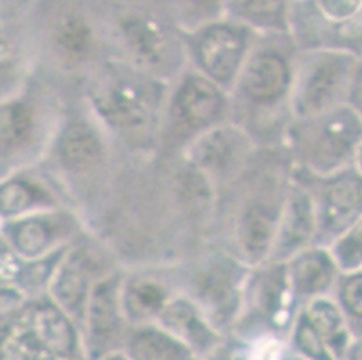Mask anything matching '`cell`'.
I'll use <instances>...</instances> for the list:
<instances>
[{"label":"cell","mask_w":362,"mask_h":360,"mask_svg":"<svg viewBox=\"0 0 362 360\" xmlns=\"http://www.w3.org/2000/svg\"><path fill=\"white\" fill-rule=\"evenodd\" d=\"M351 360H362V341L351 352Z\"/></svg>","instance_id":"83f0119b"},{"label":"cell","mask_w":362,"mask_h":360,"mask_svg":"<svg viewBox=\"0 0 362 360\" xmlns=\"http://www.w3.org/2000/svg\"><path fill=\"white\" fill-rule=\"evenodd\" d=\"M332 269L325 256H305L294 269V281L301 292L322 290L330 283Z\"/></svg>","instance_id":"9a60e30c"},{"label":"cell","mask_w":362,"mask_h":360,"mask_svg":"<svg viewBox=\"0 0 362 360\" xmlns=\"http://www.w3.org/2000/svg\"><path fill=\"white\" fill-rule=\"evenodd\" d=\"M358 216H362V177L348 175L337 180L328 191L325 218L328 226L339 229Z\"/></svg>","instance_id":"52a82bcc"},{"label":"cell","mask_w":362,"mask_h":360,"mask_svg":"<svg viewBox=\"0 0 362 360\" xmlns=\"http://www.w3.org/2000/svg\"><path fill=\"white\" fill-rule=\"evenodd\" d=\"M310 321L319 335L330 341H342L344 339V323H342L341 313L330 303L321 301L312 306Z\"/></svg>","instance_id":"ac0fdd59"},{"label":"cell","mask_w":362,"mask_h":360,"mask_svg":"<svg viewBox=\"0 0 362 360\" xmlns=\"http://www.w3.org/2000/svg\"><path fill=\"white\" fill-rule=\"evenodd\" d=\"M90 325L92 330L101 335H108L117 328L116 301L108 286H100L92 296Z\"/></svg>","instance_id":"2e32d148"},{"label":"cell","mask_w":362,"mask_h":360,"mask_svg":"<svg viewBox=\"0 0 362 360\" xmlns=\"http://www.w3.org/2000/svg\"><path fill=\"white\" fill-rule=\"evenodd\" d=\"M177 108L187 124L200 127L209 123L222 108V98L213 83L200 76L187 78L177 98Z\"/></svg>","instance_id":"8992f818"},{"label":"cell","mask_w":362,"mask_h":360,"mask_svg":"<svg viewBox=\"0 0 362 360\" xmlns=\"http://www.w3.org/2000/svg\"><path fill=\"white\" fill-rule=\"evenodd\" d=\"M33 204V193L25 184H8L2 190L4 211H22Z\"/></svg>","instance_id":"d4e9b609"},{"label":"cell","mask_w":362,"mask_h":360,"mask_svg":"<svg viewBox=\"0 0 362 360\" xmlns=\"http://www.w3.org/2000/svg\"><path fill=\"white\" fill-rule=\"evenodd\" d=\"M132 355L136 360H184L186 349L170 337L146 332L132 342Z\"/></svg>","instance_id":"5bb4252c"},{"label":"cell","mask_w":362,"mask_h":360,"mask_svg":"<svg viewBox=\"0 0 362 360\" xmlns=\"http://www.w3.org/2000/svg\"><path fill=\"white\" fill-rule=\"evenodd\" d=\"M62 155L71 166H87L96 163L101 157L100 139L85 124H72L67 128L62 141Z\"/></svg>","instance_id":"7c38bea8"},{"label":"cell","mask_w":362,"mask_h":360,"mask_svg":"<svg viewBox=\"0 0 362 360\" xmlns=\"http://www.w3.org/2000/svg\"><path fill=\"white\" fill-rule=\"evenodd\" d=\"M33 330H35L38 341L52 353L67 355L74 346V335L58 310L38 308L33 315Z\"/></svg>","instance_id":"8fae6325"},{"label":"cell","mask_w":362,"mask_h":360,"mask_svg":"<svg viewBox=\"0 0 362 360\" xmlns=\"http://www.w3.org/2000/svg\"><path fill=\"white\" fill-rule=\"evenodd\" d=\"M132 296H134V303L137 305L139 312L153 313L163 306V290L157 285H151V283H141V285H137Z\"/></svg>","instance_id":"603a6c76"},{"label":"cell","mask_w":362,"mask_h":360,"mask_svg":"<svg viewBox=\"0 0 362 360\" xmlns=\"http://www.w3.org/2000/svg\"><path fill=\"white\" fill-rule=\"evenodd\" d=\"M294 0H227V15L251 29L285 31Z\"/></svg>","instance_id":"5b68a950"},{"label":"cell","mask_w":362,"mask_h":360,"mask_svg":"<svg viewBox=\"0 0 362 360\" xmlns=\"http://www.w3.org/2000/svg\"><path fill=\"white\" fill-rule=\"evenodd\" d=\"M146 8V0H134L117 13V31L127 47L144 64H159L168 47V31L160 20Z\"/></svg>","instance_id":"7a4b0ae2"},{"label":"cell","mask_w":362,"mask_h":360,"mask_svg":"<svg viewBox=\"0 0 362 360\" xmlns=\"http://www.w3.org/2000/svg\"><path fill=\"white\" fill-rule=\"evenodd\" d=\"M341 297L348 312L362 319V274H355L344 283Z\"/></svg>","instance_id":"484cf974"},{"label":"cell","mask_w":362,"mask_h":360,"mask_svg":"<svg viewBox=\"0 0 362 360\" xmlns=\"http://www.w3.org/2000/svg\"><path fill=\"white\" fill-rule=\"evenodd\" d=\"M288 65L274 49L258 51L251 58L245 71L247 94L256 101H274L287 88Z\"/></svg>","instance_id":"277c9868"},{"label":"cell","mask_w":362,"mask_h":360,"mask_svg":"<svg viewBox=\"0 0 362 360\" xmlns=\"http://www.w3.org/2000/svg\"><path fill=\"white\" fill-rule=\"evenodd\" d=\"M351 58L342 52H325L308 76V83L303 92V105L307 112L327 108L341 91L348 74Z\"/></svg>","instance_id":"3957f363"},{"label":"cell","mask_w":362,"mask_h":360,"mask_svg":"<svg viewBox=\"0 0 362 360\" xmlns=\"http://www.w3.org/2000/svg\"><path fill=\"white\" fill-rule=\"evenodd\" d=\"M166 319L171 326H175V328L180 330V332L187 333V335L193 337V339H202L204 341V337H200L199 333L200 332L206 333V330H204V326H200V323L197 321L195 313L187 308V306L184 305L173 306V308H170V312H168Z\"/></svg>","instance_id":"7402d4cb"},{"label":"cell","mask_w":362,"mask_h":360,"mask_svg":"<svg viewBox=\"0 0 362 360\" xmlns=\"http://www.w3.org/2000/svg\"><path fill=\"white\" fill-rule=\"evenodd\" d=\"M322 337L319 335L317 330L314 328L312 323H303L298 330V344L301 346V349L308 355L315 356V359L327 360V352H325V346H322Z\"/></svg>","instance_id":"cb8c5ba5"},{"label":"cell","mask_w":362,"mask_h":360,"mask_svg":"<svg viewBox=\"0 0 362 360\" xmlns=\"http://www.w3.org/2000/svg\"><path fill=\"white\" fill-rule=\"evenodd\" d=\"M341 256L346 265H358L362 262V220L355 226L348 240L342 242Z\"/></svg>","instance_id":"4316f807"},{"label":"cell","mask_w":362,"mask_h":360,"mask_svg":"<svg viewBox=\"0 0 362 360\" xmlns=\"http://www.w3.org/2000/svg\"><path fill=\"white\" fill-rule=\"evenodd\" d=\"M274 238V218L263 207H251L242 222V243L247 254L259 257L269 250Z\"/></svg>","instance_id":"4fadbf2b"},{"label":"cell","mask_w":362,"mask_h":360,"mask_svg":"<svg viewBox=\"0 0 362 360\" xmlns=\"http://www.w3.org/2000/svg\"><path fill=\"white\" fill-rule=\"evenodd\" d=\"M85 294V281L80 270L74 267H69L64 274H62L60 285H58V297L67 308H76L83 299Z\"/></svg>","instance_id":"ffe728a7"},{"label":"cell","mask_w":362,"mask_h":360,"mask_svg":"<svg viewBox=\"0 0 362 360\" xmlns=\"http://www.w3.org/2000/svg\"><path fill=\"white\" fill-rule=\"evenodd\" d=\"M49 231L42 222H24L15 231V245L22 254L35 256L47 247Z\"/></svg>","instance_id":"d6986e66"},{"label":"cell","mask_w":362,"mask_h":360,"mask_svg":"<svg viewBox=\"0 0 362 360\" xmlns=\"http://www.w3.org/2000/svg\"><path fill=\"white\" fill-rule=\"evenodd\" d=\"M288 226H287V240L296 243L299 240H305L310 233V211L305 198H298L292 204L291 214H288Z\"/></svg>","instance_id":"44dd1931"},{"label":"cell","mask_w":362,"mask_h":360,"mask_svg":"<svg viewBox=\"0 0 362 360\" xmlns=\"http://www.w3.org/2000/svg\"><path fill=\"white\" fill-rule=\"evenodd\" d=\"M31 127L33 119L28 108L22 105H8L2 108V144L6 148L24 143Z\"/></svg>","instance_id":"e0dca14e"},{"label":"cell","mask_w":362,"mask_h":360,"mask_svg":"<svg viewBox=\"0 0 362 360\" xmlns=\"http://www.w3.org/2000/svg\"><path fill=\"white\" fill-rule=\"evenodd\" d=\"M249 29L238 20L222 18L195 31V52L206 74L218 81L235 76L245 56Z\"/></svg>","instance_id":"6da1fadb"},{"label":"cell","mask_w":362,"mask_h":360,"mask_svg":"<svg viewBox=\"0 0 362 360\" xmlns=\"http://www.w3.org/2000/svg\"><path fill=\"white\" fill-rule=\"evenodd\" d=\"M52 36L62 51L80 58L90 51L94 42V28L83 13L65 11L56 20Z\"/></svg>","instance_id":"30bf717a"},{"label":"cell","mask_w":362,"mask_h":360,"mask_svg":"<svg viewBox=\"0 0 362 360\" xmlns=\"http://www.w3.org/2000/svg\"><path fill=\"white\" fill-rule=\"evenodd\" d=\"M98 105L105 117L119 127H134V124L143 123L144 115H146L143 99L130 85L108 87L101 94Z\"/></svg>","instance_id":"ba28073f"},{"label":"cell","mask_w":362,"mask_h":360,"mask_svg":"<svg viewBox=\"0 0 362 360\" xmlns=\"http://www.w3.org/2000/svg\"><path fill=\"white\" fill-rule=\"evenodd\" d=\"M361 164H362V148H361Z\"/></svg>","instance_id":"f1b7e54d"},{"label":"cell","mask_w":362,"mask_h":360,"mask_svg":"<svg viewBox=\"0 0 362 360\" xmlns=\"http://www.w3.org/2000/svg\"><path fill=\"white\" fill-rule=\"evenodd\" d=\"M175 24L187 31H199L227 15V0H164Z\"/></svg>","instance_id":"9c48e42d"}]
</instances>
